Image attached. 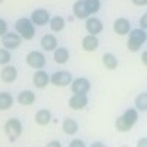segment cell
<instances>
[{"label": "cell", "mask_w": 147, "mask_h": 147, "mask_svg": "<svg viewBox=\"0 0 147 147\" xmlns=\"http://www.w3.org/2000/svg\"><path fill=\"white\" fill-rule=\"evenodd\" d=\"M138 119V112H137V109H128L127 112L119 116L115 122V127L118 131L121 132H125V131H129L134 125H136V122Z\"/></svg>", "instance_id": "1"}, {"label": "cell", "mask_w": 147, "mask_h": 147, "mask_svg": "<svg viewBox=\"0 0 147 147\" xmlns=\"http://www.w3.org/2000/svg\"><path fill=\"white\" fill-rule=\"evenodd\" d=\"M146 38H147L146 30H143V28L132 30V31L129 32V40H128V43H127L128 50H129V52H138L140 47L146 43Z\"/></svg>", "instance_id": "2"}, {"label": "cell", "mask_w": 147, "mask_h": 147, "mask_svg": "<svg viewBox=\"0 0 147 147\" xmlns=\"http://www.w3.org/2000/svg\"><path fill=\"white\" fill-rule=\"evenodd\" d=\"M15 30L24 40H31L34 37V34H35L34 24L31 22V19H27V18L18 19L16 24H15Z\"/></svg>", "instance_id": "3"}, {"label": "cell", "mask_w": 147, "mask_h": 147, "mask_svg": "<svg viewBox=\"0 0 147 147\" xmlns=\"http://www.w3.org/2000/svg\"><path fill=\"white\" fill-rule=\"evenodd\" d=\"M5 132L10 141H15L22 134V124L18 119H9L5 124Z\"/></svg>", "instance_id": "4"}, {"label": "cell", "mask_w": 147, "mask_h": 147, "mask_svg": "<svg viewBox=\"0 0 147 147\" xmlns=\"http://www.w3.org/2000/svg\"><path fill=\"white\" fill-rule=\"evenodd\" d=\"M2 43L3 47H6L7 50H13V49H18L22 43V37L16 32H6L2 37Z\"/></svg>", "instance_id": "5"}, {"label": "cell", "mask_w": 147, "mask_h": 147, "mask_svg": "<svg viewBox=\"0 0 147 147\" xmlns=\"http://www.w3.org/2000/svg\"><path fill=\"white\" fill-rule=\"evenodd\" d=\"M50 82L56 87H66L72 82V75L66 71H59L50 77Z\"/></svg>", "instance_id": "6"}, {"label": "cell", "mask_w": 147, "mask_h": 147, "mask_svg": "<svg viewBox=\"0 0 147 147\" xmlns=\"http://www.w3.org/2000/svg\"><path fill=\"white\" fill-rule=\"evenodd\" d=\"M27 63H28V66H31L34 69H41L46 65V57L41 52L34 50L27 55Z\"/></svg>", "instance_id": "7"}, {"label": "cell", "mask_w": 147, "mask_h": 147, "mask_svg": "<svg viewBox=\"0 0 147 147\" xmlns=\"http://www.w3.org/2000/svg\"><path fill=\"white\" fill-rule=\"evenodd\" d=\"M91 84L87 78H77L75 81H72L71 90L74 94H87L90 91Z\"/></svg>", "instance_id": "8"}, {"label": "cell", "mask_w": 147, "mask_h": 147, "mask_svg": "<svg viewBox=\"0 0 147 147\" xmlns=\"http://www.w3.org/2000/svg\"><path fill=\"white\" fill-rule=\"evenodd\" d=\"M49 21H50V15H49V12L46 9H35L31 15V22L38 27L46 25Z\"/></svg>", "instance_id": "9"}, {"label": "cell", "mask_w": 147, "mask_h": 147, "mask_svg": "<svg viewBox=\"0 0 147 147\" xmlns=\"http://www.w3.org/2000/svg\"><path fill=\"white\" fill-rule=\"evenodd\" d=\"M85 30L88 31L90 35H97L100 34L103 30V24L100 19L97 18H87V22H85Z\"/></svg>", "instance_id": "10"}, {"label": "cell", "mask_w": 147, "mask_h": 147, "mask_svg": "<svg viewBox=\"0 0 147 147\" xmlns=\"http://www.w3.org/2000/svg\"><path fill=\"white\" fill-rule=\"evenodd\" d=\"M88 103V99L85 94H74L71 99H69V106L71 109L74 110H80V109H84Z\"/></svg>", "instance_id": "11"}, {"label": "cell", "mask_w": 147, "mask_h": 147, "mask_svg": "<svg viewBox=\"0 0 147 147\" xmlns=\"http://www.w3.org/2000/svg\"><path fill=\"white\" fill-rule=\"evenodd\" d=\"M16 77H18V71H16L15 66H12V65H6L3 68V71L0 72V78H2V81L7 82V84L13 82L16 80Z\"/></svg>", "instance_id": "12"}, {"label": "cell", "mask_w": 147, "mask_h": 147, "mask_svg": "<svg viewBox=\"0 0 147 147\" xmlns=\"http://www.w3.org/2000/svg\"><path fill=\"white\" fill-rule=\"evenodd\" d=\"M129 30H131V24H129V21L125 19V18H119V19H116L115 24H113V31H115L118 35H127V34L129 32Z\"/></svg>", "instance_id": "13"}, {"label": "cell", "mask_w": 147, "mask_h": 147, "mask_svg": "<svg viewBox=\"0 0 147 147\" xmlns=\"http://www.w3.org/2000/svg\"><path fill=\"white\" fill-rule=\"evenodd\" d=\"M32 82L37 88H44L46 85L50 82V77H49L47 72H44V71H37L32 77Z\"/></svg>", "instance_id": "14"}, {"label": "cell", "mask_w": 147, "mask_h": 147, "mask_svg": "<svg viewBox=\"0 0 147 147\" xmlns=\"http://www.w3.org/2000/svg\"><path fill=\"white\" fill-rule=\"evenodd\" d=\"M72 12H74V15H75V18H78V19H87L90 16L87 7H85V5H84V0H80V2L74 3Z\"/></svg>", "instance_id": "15"}, {"label": "cell", "mask_w": 147, "mask_h": 147, "mask_svg": "<svg viewBox=\"0 0 147 147\" xmlns=\"http://www.w3.org/2000/svg\"><path fill=\"white\" fill-rule=\"evenodd\" d=\"M41 47L44 49L46 52H52V50H56V47H57V40H56V37L52 35V34H46L43 38H41Z\"/></svg>", "instance_id": "16"}, {"label": "cell", "mask_w": 147, "mask_h": 147, "mask_svg": "<svg viewBox=\"0 0 147 147\" xmlns=\"http://www.w3.org/2000/svg\"><path fill=\"white\" fill-rule=\"evenodd\" d=\"M99 47V40L96 35H87L82 38V49L85 52H94Z\"/></svg>", "instance_id": "17"}, {"label": "cell", "mask_w": 147, "mask_h": 147, "mask_svg": "<svg viewBox=\"0 0 147 147\" xmlns=\"http://www.w3.org/2000/svg\"><path fill=\"white\" fill-rule=\"evenodd\" d=\"M35 124L37 125H41V127H44V125H47L49 122L52 121V113L49 112L47 109H41V110H38V112L35 113Z\"/></svg>", "instance_id": "18"}, {"label": "cell", "mask_w": 147, "mask_h": 147, "mask_svg": "<svg viewBox=\"0 0 147 147\" xmlns=\"http://www.w3.org/2000/svg\"><path fill=\"white\" fill-rule=\"evenodd\" d=\"M18 102L22 106H30L35 102V94L31 90H25V91H21L18 94Z\"/></svg>", "instance_id": "19"}, {"label": "cell", "mask_w": 147, "mask_h": 147, "mask_svg": "<svg viewBox=\"0 0 147 147\" xmlns=\"http://www.w3.org/2000/svg\"><path fill=\"white\" fill-rule=\"evenodd\" d=\"M55 62L59 63V65H65L68 62V59H69V52L66 50V49L63 47H59L55 50Z\"/></svg>", "instance_id": "20"}, {"label": "cell", "mask_w": 147, "mask_h": 147, "mask_svg": "<svg viewBox=\"0 0 147 147\" xmlns=\"http://www.w3.org/2000/svg\"><path fill=\"white\" fill-rule=\"evenodd\" d=\"M12 105H13V97L6 91L0 93V110H7L12 107Z\"/></svg>", "instance_id": "21"}, {"label": "cell", "mask_w": 147, "mask_h": 147, "mask_svg": "<svg viewBox=\"0 0 147 147\" xmlns=\"http://www.w3.org/2000/svg\"><path fill=\"white\" fill-rule=\"evenodd\" d=\"M103 65H105L106 69L113 71V69L118 68V59L112 53H105L103 55Z\"/></svg>", "instance_id": "22"}, {"label": "cell", "mask_w": 147, "mask_h": 147, "mask_svg": "<svg viewBox=\"0 0 147 147\" xmlns=\"http://www.w3.org/2000/svg\"><path fill=\"white\" fill-rule=\"evenodd\" d=\"M62 129L65 134H68V136H72V134H75L78 131V124L74 119H65L63 124H62Z\"/></svg>", "instance_id": "23"}, {"label": "cell", "mask_w": 147, "mask_h": 147, "mask_svg": "<svg viewBox=\"0 0 147 147\" xmlns=\"http://www.w3.org/2000/svg\"><path fill=\"white\" fill-rule=\"evenodd\" d=\"M50 28L55 32H59L65 28V19L62 16H55L50 19Z\"/></svg>", "instance_id": "24"}, {"label": "cell", "mask_w": 147, "mask_h": 147, "mask_svg": "<svg viewBox=\"0 0 147 147\" xmlns=\"http://www.w3.org/2000/svg\"><path fill=\"white\" fill-rule=\"evenodd\" d=\"M84 5L87 7L88 13H96V12H99L100 9V0H84Z\"/></svg>", "instance_id": "25"}, {"label": "cell", "mask_w": 147, "mask_h": 147, "mask_svg": "<svg viewBox=\"0 0 147 147\" xmlns=\"http://www.w3.org/2000/svg\"><path fill=\"white\" fill-rule=\"evenodd\" d=\"M136 106H137L138 110H141V112H146V110H147V94L146 93H141V94L137 96Z\"/></svg>", "instance_id": "26"}, {"label": "cell", "mask_w": 147, "mask_h": 147, "mask_svg": "<svg viewBox=\"0 0 147 147\" xmlns=\"http://www.w3.org/2000/svg\"><path fill=\"white\" fill-rule=\"evenodd\" d=\"M10 62V53L7 49H0V65H7Z\"/></svg>", "instance_id": "27"}, {"label": "cell", "mask_w": 147, "mask_h": 147, "mask_svg": "<svg viewBox=\"0 0 147 147\" xmlns=\"http://www.w3.org/2000/svg\"><path fill=\"white\" fill-rule=\"evenodd\" d=\"M7 32V24L5 19H0V37H3Z\"/></svg>", "instance_id": "28"}, {"label": "cell", "mask_w": 147, "mask_h": 147, "mask_svg": "<svg viewBox=\"0 0 147 147\" xmlns=\"http://www.w3.org/2000/svg\"><path fill=\"white\" fill-rule=\"evenodd\" d=\"M85 144H84V141H81V140H74V141H71L69 143V147H84Z\"/></svg>", "instance_id": "29"}, {"label": "cell", "mask_w": 147, "mask_h": 147, "mask_svg": "<svg viewBox=\"0 0 147 147\" xmlns=\"http://www.w3.org/2000/svg\"><path fill=\"white\" fill-rule=\"evenodd\" d=\"M140 25H141V28H143V30H146V27H147V15H144V16L141 18Z\"/></svg>", "instance_id": "30"}, {"label": "cell", "mask_w": 147, "mask_h": 147, "mask_svg": "<svg viewBox=\"0 0 147 147\" xmlns=\"http://www.w3.org/2000/svg\"><path fill=\"white\" fill-rule=\"evenodd\" d=\"M132 3L137 5V6H146L147 5V0H132Z\"/></svg>", "instance_id": "31"}, {"label": "cell", "mask_w": 147, "mask_h": 147, "mask_svg": "<svg viewBox=\"0 0 147 147\" xmlns=\"http://www.w3.org/2000/svg\"><path fill=\"white\" fill-rule=\"evenodd\" d=\"M47 146L49 147H60V143L59 141H52V143H49Z\"/></svg>", "instance_id": "32"}, {"label": "cell", "mask_w": 147, "mask_h": 147, "mask_svg": "<svg viewBox=\"0 0 147 147\" xmlns=\"http://www.w3.org/2000/svg\"><path fill=\"white\" fill-rule=\"evenodd\" d=\"M143 63H144V65L147 63V53H146V52L143 53Z\"/></svg>", "instance_id": "33"}, {"label": "cell", "mask_w": 147, "mask_h": 147, "mask_svg": "<svg viewBox=\"0 0 147 147\" xmlns=\"http://www.w3.org/2000/svg\"><path fill=\"white\" fill-rule=\"evenodd\" d=\"M138 146H146V138L140 140V141H138Z\"/></svg>", "instance_id": "34"}]
</instances>
